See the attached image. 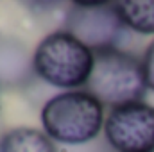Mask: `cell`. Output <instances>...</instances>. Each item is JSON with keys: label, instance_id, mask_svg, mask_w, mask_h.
<instances>
[{"label": "cell", "instance_id": "obj_1", "mask_svg": "<svg viewBox=\"0 0 154 152\" xmlns=\"http://www.w3.org/2000/svg\"><path fill=\"white\" fill-rule=\"evenodd\" d=\"M104 106L88 91H63L48 99L41 109L43 132L65 145H82L104 129Z\"/></svg>", "mask_w": 154, "mask_h": 152}, {"label": "cell", "instance_id": "obj_2", "mask_svg": "<svg viewBox=\"0 0 154 152\" xmlns=\"http://www.w3.org/2000/svg\"><path fill=\"white\" fill-rule=\"evenodd\" d=\"M93 70L86 84L90 95L111 109L131 102H142L147 91L142 59L120 48L93 52Z\"/></svg>", "mask_w": 154, "mask_h": 152}, {"label": "cell", "instance_id": "obj_3", "mask_svg": "<svg viewBox=\"0 0 154 152\" xmlns=\"http://www.w3.org/2000/svg\"><path fill=\"white\" fill-rule=\"evenodd\" d=\"M93 61V52L65 31L47 34L32 52L36 75L68 91L88 84Z\"/></svg>", "mask_w": 154, "mask_h": 152}, {"label": "cell", "instance_id": "obj_4", "mask_svg": "<svg viewBox=\"0 0 154 152\" xmlns=\"http://www.w3.org/2000/svg\"><path fill=\"white\" fill-rule=\"evenodd\" d=\"M63 31L91 52H100L118 48L129 29L116 4H74L65 16Z\"/></svg>", "mask_w": 154, "mask_h": 152}, {"label": "cell", "instance_id": "obj_5", "mask_svg": "<svg viewBox=\"0 0 154 152\" xmlns=\"http://www.w3.org/2000/svg\"><path fill=\"white\" fill-rule=\"evenodd\" d=\"M104 134L118 152H154V108L145 102L113 108L106 116Z\"/></svg>", "mask_w": 154, "mask_h": 152}, {"label": "cell", "instance_id": "obj_6", "mask_svg": "<svg viewBox=\"0 0 154 152\" xmlns=\"http://www.w3.org/2000/svg\"><path fill=\"white\" fill-rule=\"evenodd\" d=\"M36 77L32 54L14 38L0 36V88H22Z\"/></svg>", "mask_w": 154, "mask_h": 152}, {"label": "cell", "instance_id": "obj_7", "mask_svg": "<svg viewBox=\"0 0 154 152\" xmlns=\"http://www.w3.org/2000/svg\"><path fill=\"white\" fill-rule=\"evenodd\" d=\"M0 152H57L54 141L34 127H16L0 136Z\"/></svg>", "mask_w": 154, "mask_h": 152}, {"label": "cell", "instance_id": "obj_8", "mask_svg": "<svg viewBox=\"0 0 154 152\" xmlns=\"http://www.w3.org/2000/svg\"><path fill=\"white\" fill-rule=\"evenodd\" d=\"M116 7L129 31L154 34V2H120Z\"/></svg>", "mask_w": 154, "mask_h": 152}, {"label": "cell", "instance_id": "obj_9", "mask_svg": "<svg viewBox=\"0 0 154 152\" xmlns=\"http://www.w3.org/2000/svg\"><path fill=\"white\" fill-rule=\"evenodd\" d=\"M143 72H145V81H147V88L154 91V39L151 45L147 47L145 54H143Z\"/></svg>", "mask_w": 154, "mask_h": 152}]
</instances>
